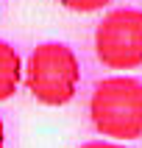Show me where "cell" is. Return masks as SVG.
Segmentation results:
<instances>
[{
	"instance_id": "cell-5",
	"label": "cell",
	"mask_w": 142,
	"mask_h": 148,
	"mask_svg": "<svg viewBox=\"0 0 142 148\" xmlns=\"http://www.w3.org/2000/svg\"><path fill=\"white\" fill-rule=\"evenodd\" d=\"M58 3L70 11H78V14H92V11H100L103 6H109L111 0H58Z\"/></svg>"
},
{
	"instance_id": "cell-3",
	"label": "cell",
	"mask_w": 142,
	"mask_h": 148,
	"mask_svg": "<svg viewBox=\"0 0 142 148\" xmlns=\"http://www.w3.org/2000/svg\"><path fill=\"white\" fill-rule=\"evenodd\" d=\"M95 56L109 70L142 67V11L111 8L95 28Z\"/></svg>"
},
{
	"instance_id": "cell-7",
	"label": "cell",
	"mask_w": 142,
	"mask_h": 148,
	"mask_svg": "<svg viewBox=\"0 0 142 148\" xmlns=\"http://www.w3.org/2000/svg\"><path fill=\"white\" fill-rule=\"evenodd\" d=\"M3 143H6V129H3V120H0V148H3Z\"/></svg>"
},
{
	"instance_id": "cell-2",
	"label": "cell",
	"mask_w": 142,
	"mask_h": 148,
	"mask_svg": "<svg viewBox=\"0 0 142 148\" xmlns=\"http://www.w3.org/2000/svg\"><path fill=\"white\" fill-rule=\"evenodd\" d=\"M25 87L45 106H64L75 98L81 81V64L64 42H42L31 50L25 64Z\"/></svg>"
},
{
	"instance_id": "cell-1",
	"label": "cell",
	"mask_w": 142,
	"mask_h": 148,
	"mask_svg": "<svg viewBox=\"0 0 142 148\" xmlns=\"http://www.w3.org/2000/svg\"><path fill=\"white\" fill-rule=\"evenodd\" d=\"M89 117L98 134L109 140L142 137V81L131 75H111L95 84L89 98Z\"/></svg>"
},
{
	"instance_id": "cell-6",
	"label": "cell",
	"mask_w": 142,
	"mask_h": 148,
	"mask_svg": "<svg viewBox=\"0 0 142 148\" xmlns=\"http://www.w3.org/2000/svg\"><path fill=\"white\" fill-rule=\"evenodd\" d=\"M78 148H125L120 140H89V143H81Z\"/></svg>"
},
{
	"instance_id": "cell-4",
	"label": "cell",
	"mask_w": 142,
	"mask_h": 148,
	"mask_svg": "<svg viewBox=\"0 0 142 148\" xmlns=\"http://www.w3.org/2000/svg\"><path fill=\"white\" fill-rule=\"evenodd\" d=\"M22 59L17 53L14 45L0 39V101H8L11 95L17 92L20 81H22Z\"/></svg>"
}]
</instances>
